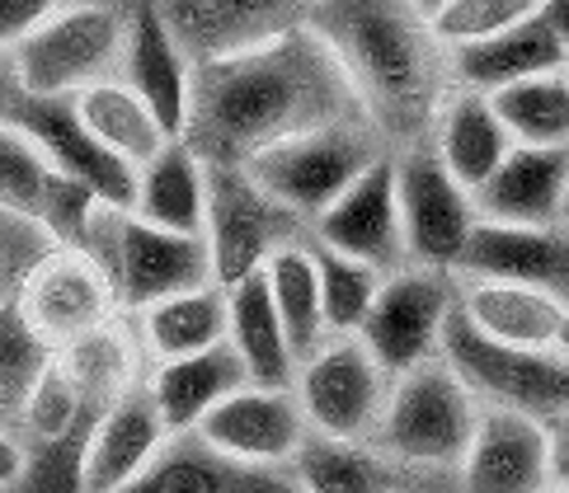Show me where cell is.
<instances>
[{
  "label": "cell",
  "mask_w": 569,
  "mask_h": 493,
  "mask_svg": "<svg viewBox=\"0 0 569 493\" xmlns=\"http://www.w3.org/2000/svg\"><path fill=\"white\" fill-rule=\"evenodd\" d=\"M396 189H400V225L410 259L429 273H457L466 244H471L480 225L476 198L442 170L433 147H415L396 155Z\"/></svg>",
  "instance_id": "10"
},
{
  "label": "cell",
  "mask_w": 569,
  "mask_h": 493,
  "mask_svg": "<svg viewBox=\"0 0 569 493\" xmlns=\"http://www.w3.org/2000/svg\"><path fill=\"white\" fill-rule=\"evenodd\" d=\"M551 446H556V489L569 493V414L551 423Z\"/></svg>",
  "instance_id": "42"
},
{
  "label": "cell",
  "mask_w": 569,
  "mask_h": 493,
  "mask_svg": "<svg viewBox=\"0 0 569 493\" xmlns=\"http://www.w3.org/2000/svg\"><path fill=\"white\" fill-rule=\"evenodd\" d=\"M476 212L480 221L532 225V231L569 225V151L513 147L499 174L476 193Z\"/></svg>",
  "instance_id": "21"
},
{
  "label": "cell",
  "mask_w": 569,
  "mask_h": 493,
  "mask_svg": "<svg viewBox=\"0 0 569 493\" xmlns=\"http://www.w3.org/2000/svg\"><path fill=\"white\" fill-rule=\"evenodd\" d=\"M48 183H52L48 155L38 151L14 122H0V212L38 225L43 221Z\"/></svg>",
  "instance_id": "36"
},
{
  "label": "cell",
  "mask_w": 569,
  "mask_h": 493,
  "mask_svg": "<svg viewBox=\"0 0 569 493\" xmlns=\"http://www.w3.org/2000/svg\"><path fill=\"white\" fill-rule=\"evenodd\" d=\"M86 433H71L62 442L24 446V475L10 493H86Z\"/></svg>",
  "instance_id": "38"
},
{
  "label": "cell",
  "mask_w": 569,
  "mask_h": 493,
  "mask_svg": "<svg viewBox=\"0 0 569 493\" xmlns=\"http://www.w3.org/2000/svg\"><path fill=\"white\" fill-rule=\"evenodd\" d=\"M6 122H14V128L48 155V164L57 174L86 183V189L104 202V208L132 212V202H137V170L118 160L113 151L99 147L86 122L76 118L71 99H29V94H19V104L10 109Z\"/></svg>",
  "instance_id": "14"
},
{
  "label": "cell",
  "mask_w": 569,
  "mask_h": 493,
  "mask_svg": "<svg viewBox=\"0 0 569 493\" xmlns=\"http://www.w3.org/2000/svg\"><path fill=\"white\" fill-rule=\"evenodd\" d=\"M52 14V0H0V57H14Z\"/></svg>",
  "instance_id": "39"
},
{
  "label": "cell",
  "mask_w": 569,
  "mask_h": 493,
  "mask_svg": "<svg viewBox=\"0 0 569 493\" xmlns=\"http://www.w3.org/2000/svg\"><path fill=\"white\" fill-rule=\"evenodd\" d=\"M556 353L569 362V320H565V334H560V343H556Z\"/></svg>",
  "instance_id": "45"
},
{
  "label": "cell",
  "mask_w": 569,
  "mask_h": 493,
  "mask_svg": "<svg viewBox=\"0 0 569 493\" xmlns=\"http://www.w3.org/2000/svg\"><path fill=\"white\" fill-rule=\"evenodd\" d=\"M433 155L476 198L499 174V164L513 155V141H508L490 99L471 90H452L433 118Z\"/></svg>",
  "instance_id": "25"
},
{
  "label": "cell",
  "mask_w": 569,
  "mask_h": 493,
  "mask_svg": "<svg viewBox=\"0 0 569 493\" xmlns=\"http://www.w3.org/2000/svg\"><path fill=\"white\" fill-rule=\"evenodd\" d=\"M0 423H6V419H0Z\"/></svg>",
  "instance_id": "47"
},
{
  "label": "cell",
  "mask_w": 569,
  "mask_h": 493,
  "mask_svg": "<svg viewBox=\"0 0 569 493\" xmlns=\"http://www.w3.org/2000/svg\"><path fill=\"white\" fill-rule=\"evenodd\" d=\"M14 296L24 305L29 324L57 353L99 334V329H109L118 320V305H123L113 282L76 250H52L48 259H38Z\"/></svg>",
  "instance_id": "13"
},
{
  "label": "cell",
  "mask_w": 569,
  "mask_h": 493,
  "mask_svg": "<svg viewBox=\"0 0 569 493\" xmlns=\"http://www.w3.org/2000/svg\"><path fill=\"white\" fill-rule=\"evenodd\" d=\"M307 24L349 71L368 118H381L386 128H415L423 118H438V71L447 57L423 29L419 6L339 0V6H311Z\"/></svg>",
  "instance_id": "2"
},
{
  "label": "cell",
  "mask_w": 569,
  "mask_h": 493,
  "mask_svg": "<svg viewBox=\"0 0 569 493\" xmlns=\"http://www.w3.org/2000/svg\"><path fill=\"white\" fill-rule=\"evenodd\" d=\"M457 315L490 343L556 353L569 320V301L532 292V286H508V282H461Z\"/></svg>",
  "instance_id": "22"
},
{
  "label": "cell",
  "mask_w": 569,
  "mask_h": 493,
  "mask_svg": "<svg viewBox=\"0 0 569 493\" xmlns=\"http://www.w3.org/2000/svg\"><path fill=\"white\" fill-rule=\"evenodd\" d=\"M457 311V286L447 273L400 269L381 282V296L362 324L358 343L381 366L386 381L419 372L423 362L442 358V329Z\"/></svg>",
  "instance_id": "9"
},
{
  "label": "cell",
  "mask_w": 569,
  "mask_h": 493,
  "mask_svg": "<svg viewBox=\"0 0 569 493\" xmlns=\"http://www.w3.org/2000/svg\"><path fill=\"white\" fill-rule=\"evenodd\" d=\"M24 475V442H19L6 423H0V493H10Z\"/></svg>",
  "instance_id": "41"
},
{
  "label": "cell",
  "mask_w": 569,
  "mask_h": 493,
  "mask_svg": "<svg viewBox=\"0 0 569 493\" xmlns=\"http://www.w3.org/2000/svg\"><path fill=\"white\" fill-rule=\"evenodd\" d=\"M297 217L282 212L240 164H208V250L221 286H236L292 250Z\"/></svg>",
  "instance_id": "7"
},
{
  "label": "cell",
  "mask_w": 569,
  "mask_h": 493,
  "mask_svg": "<svg viewBox=\"0 0 569 493\" xmlns=\"http://www.w3.org/2000/svg\"><path fill=\"white\" fill-rule=\"evenodd\" d=\"M565 67H569V57L556 43V33L546 29L541 10H532L522 24L490 38V43L447 57V71H452L457 90H471V94H485V99L499 94V90H513V85H522V80L556 76Z\"/></svg>",
  "instance_id": "24"
},
{
  "label": "cell",
  "mask_w": 569,
  "mask_h": 493,
  "mask_svg": "<svg viewBox=\"0 0 569 493\" xmlns=\"http://www.w3.org/2000/svg\"><path fill=\"white\" fill-rule=\"evenodd\" d=\"M311 259H316V278H320V301H325V324H330V339H358L362 324H368L372 305L381 296V273L368 269L358 259H343L335 250H320L316 240Z\"/></svg>",
  "instance_id": "34"
},
{
  "label": "cell",
  "mask_w": 569,
  "mask_h": 493,
  "mask_svg": "<svg viewBox=\"0 0 569 493\" xmlns=\"http://www.w3.org/2000/svg\"><path fill=\"white\" fill-rule=\"evenodd\" d=\"M128 38V6H52V14L14 52L19 94L76 99L118 80Z\"/></svg>",
  "instance_id": "4"
},
{
  "label": "cell",
  "mask_w": 569,
  "mask_h": 493,
  "mask_svg": "<svg viewBox=\"0 0 569 493\" xmlns=\"http://www.w3.org/2000/svg\"><path fill=\"white\" fill-rule=\"evenodd\" d=\"M457 273L461 282H508L569 301V225L532 231V225L480 221Z\"/></svg>",
  "instance_id": "19"
},
{
  "label": "cell",
  "mask_w": 569,
  "mask_h": 493,
  "mask_svg": "<svg viewBox=\"0 0 569 493\" xmlns=\"http://www.w3.org/2000/svg\"><path fill=\"white\" fill-rule=\"evenodd\" d=\"M565 71H569V67H565Z\"/></svg>",
  "instance_id": "48"
},
{
  "label": "cell",
  "mask_w": 569,
  "mask_h": 493,
  "mask_svg": "<svg viewBox=\"0 0 569 493\" xmlns=\"http://www.w3.org/2000/svg\"><path fill=\"white\" fill-rule=\"evenodd\" d=\"M381 155L386 151L377 147L372 122H335V128H316V132L278 141V147L246 160L240 170H246L282 212L316 225Z\"/></svg>",
  "instance_id": "3"
},
{
  "label": "cell",
  "mask_w": 569,
  "mask_h": 493,
  "mask_svg": "<svg viewBox=\"0 0 569 493\" xmlns=\"http://www.w3.org/2000/svg\"><path fill=\"white\" fill-rule=\"evenodd\" d=\"M160 14H166L174 43L193 61V71L246 57L288 29L307 24V10L278 6V0H179V6H160Z\"/></svg>",
  "instance_id": "17"
},
{
  "label": "cell",
  "mask_w": 569,
  "mask_h": 493,
  "mask_svg": "<svg viewBox=\"0 0 569 493\" xmlns=\"http://www.w3.org/2000/svg\"><path fill=\"white\" fill-rule=\"evenodd\" d=\"M52 362L57 348L29 324L19 296H0V419H19Z\"/></svg>",
  "instance_id": "33"
},
{
  "label": "cell",
  "mask_w": 569,
  "mask_h": 493,
  "mask_svg": "<svg viewBox=\"0 0 569 493\" xmlns=\"http://www.w3.org/2000/svg\"><path fill=\"white\" fill-rule=\"evenodd\" d=\"M442 362L461 376L480 409H503L546 427L569 414V362L560 353L490 343L457 311L442 329Z\"/></svg>",
  "instance_id": "6"
},
{
  "label": "cell",
  "mask_w": 569,
  "mask_h": 493,
  "mask_svg": "<svg viewBox=\"0 0 569 493\" xmlns=\"http://www.w3.org/2000/svg\"><path fill=\"white\" fill-rule=\"evenodd\" d=\"M480 404L442 358L391 381L386 414L377 427V451L396 465L457 470L476 437Z\"/></svg>",
  "instance_id": "5"
},
{
  "label": "cell",
  "mask_w": 569,
  "mask_h": 493,
  "mask_svg": "<svg viewBox=\"0 0 569 493\" xmlns=\"http://www.w3.org/2000/svg\"><path fill=\"white\" fill-rule=\"evenodd\" d=\"M227 324H231L227 286L212 282V286H198V292L170 296L151 305V311H141L137 334H141V348L160 366V362H179V358H193V353H208V348L227 343Z\"/></svg>",
  "instance_id": "28"
},
{
  "label": "cell",
  "mask_w": 569,
  "mask_h": 493,
  "mask_svg": "<svg viewBox=\"0 0 569 493\" xmlns=\"http://www.w3.org/2000/svg\"><path fill=\"white\" fill-rule=\"evenodd\" d=\"M166 446H170V427L160 419L147 381L128 385L90 427L86 493H123Z\"/></svg>",
  "instance_id": "20"
},
{
  "label": "cell",
  "mask_w": 569,
  "mask_h": 493,
  "mask_svg": "<svg viewBox=\"0 0 569 493\" xmlns=\"http://www.w3.org/2000/svg\"><path fill=\"white\" fill-rule=\"evenodd\" d=\"M109 282L118 301L128 311H151V305L198 292V286H212L217 269H212V250L208 235H174V231H156V225L137 221L132 212L123 217V231H118V250L109 263Z\"/></svg>",
  "instance_id": "12"
},
{
  "label": "cell",
  "mask_w": 569,
  "mask_h": 493,
  "mask_svg": "<svg viewBox=\"0 0 569 493\" xmlns=\"http://www.w3.org/2000/svg\"><path fill=\"white\" fill-rule=\"evenodd\" d=\"M513 147L527 151H569V71L522 80L513 90L490 94Z\"/></svg>",
  "instance_id": "32"
},
{
  "label": "cell",
  "mask_w": 569,
  "mask_h": 493,
  "mask_svg": "<svg viewBox=\"0 0 569 493\" xmlns=\"http://www.w3.org/2000/svg\"><path fill=\"white\" fill-rule=\"evenodd\" d=\"M551 493H560V489H551Z\"/></svg>",
  "instance_id": "46"
},
{
  "label": "cell",
  "mask_w": 569,
  "mask_h": 493,
  "mask_svg": "<svg viewBox=\"0 0 569 493\" xmlns=\"http://www.w3.org/2000/svg\"><path fill=\"white\" fill-rule=\"evenodd\" d=\"M71 104H76V118L86 122L99 147L113 151L123 164H132V170H147V164L170 147V137L156 122V113L141 104L123 80H104V85L76 94Z\"/></svg>",
  "instance_id": "29"
},
{
  "label": "cell",
  "mask_w": 569,
  "mask_h": 493,
  "mask_svg": "<svg viewBox=\"0 0 569 493\" xmlns=\"http://www.w3.org/2000/svg\"><path fill=\"white\" fill-rule=\"evenodd\" d=\"M292 395L316 437L377 442L391 381L381 376V366L368 358V348L358 339H330L316 358L297 366Z\"/></svg>",
  "instance_id": "8"
},
{
  "label": "cell",
  "mask_w": 569,
  "mask_h": 493,
  "mask_svg": "<svg viewBox=\"0 0 569 493\" xmlns=\"http://www.w3.org/2000/svg\"><path fill=\"white\" fill-rule=\"evenodd\" d=\"M532 10L537 0H442V6H419L423 29H429L442 57L490 43V38L522 24Z\"/></svg>",
  "instance_id": "35"
},
{
  "label": "cell",
  "mask_w": 569,
  "mask_h": 493,
  "mask_svg": "<svg viewBox=\"0 0 569 493\" xmlns=\"http://www.w3.org/2000/svg\"><path fill=\"white\" fill-rule=\"evenodd\" d=\"M118 80L156 113L170 141L189 137L193 118V61L174 43L160 6H128V38Z\"/></svg>",
  "instance_id": "18"
},
{
  "label": "cell",
  "mask_w": 569,
  "mask_h": 493,
  "mask_svg": "<svg viewBox=\"0 0 569 493\" xmlns=\"http://www.w3.org/2000/svg\"><path fill=\"white\" fill-rule=\"evenodd\" d=\"M263 282H269L278 320H282V329H288L292 358L301 366L307 358H316L325 343H330V324H325V301H320V278H316L311 244L301 240V244H292V250L273 254L269 269H263Z\"/></svg>",
  "instance_id": "31"
},
{
  "label": "cell",
  "mask_w": 569,
  "mask_h": 493,
  "mask_svg": "<svg viewBox=\"0 0 569 493\" xmlns=\"http://www.w3.org/2000/svg\"><path fill=\"white\" fill-rule=\"evenodd\" d=\"M288 470L307 493H400L396 461H386L377 442H335L311 433Z\"/></svg>",
  "instance_id": "30"
},
{
  "label": "cell",
  "mask_w": 569,
  "mask_h": 493,
  "mask_svg": "<svg viewBox=\"0 0 569 493\" xmlns=\"http://www.w3.org/2000/svg\"><path fill=\"white\" fill-rule=\"evenodd\" d=\"M198 446L212 451L221 465L236 470H278L292 465L301 442L311 437L301 404L292 390H263L246 385L231 400H221L198 427Z\"/></svg>",
  "instance_id": "11"
},
{
  "label": "cell",
  "mask_w": 569,
  "mask_h": 493,
  "mask_svg": "<svg viewBox=\"0 0 569 493\" xmlns=\"http://www.w3.org/2000/svg\"><path fill=\"white\" fill-rule=\"evenodd\" d=\"M227 493H307V489L297 484L288 465H278V470H236L231 465Z\"/></svg>",
  "instance_id": "40"
},
{
  "label": "cell",
  "mask_w": 569,
  "mask_h": 493,
  "mask_svg": "<svg viewBox=\"0 0 569 493\" xmlns=\"http://www.w3.org/2000/svg\"><path fill=\"white\" fill-rule=\"evenodd\" d=\"M335 122L372 118L330 43L311 24H297L246 57L193 71V118L184 141L202 164H246L278 141Z\"/></svg>",
  "instance_id": "1"
},
{
  "label": "cell",
  "mask_w": 569,
  "mask_h": 493,
  "mask_svg": "<svg viewBox=\"0 0 569 493\" xmlns=\"http://www.w3.org/2000/svg\"><path fill=\"white\" fill-rule=\"evenodd\" d=\"M19 104V76H14V57H0V122L10 118Z\"/></svg>",
  "instance_id": "44"
},
{
  "label": "cell",
  "mask_w": 569,
  "mask_h": 493,
  "mask_svg": "<svg viewBox=\"0 0 569 493\" xmlns=\"http://www.w3.org/2000/svg\"><path fill=\"white\" fill-rule=\"evenodd\" d=\"M227 301H231L227 343L240 353V362H246L250 385L292 390V381H297V358H292L288 329H282V320H278V305H273V296H269V282H263V273L227 286Z\"/></svg>",
  "instance_id": "27"
},
{
  "label": "cell",
  "mask_w": 569,
  "mask_h": 493,
  "mask_svg": "<svg viewBox=\"0 0 569 493\" xmlns=\"http://www.w3.org/2000/svg\"><path fill=\"white\" fill-rule=\"evenodd\" d=\"M316 244L343 259H358L381 278L400 273L410 263L400 225V189H396V155H381L349 193H343L316 225Z\"/></svg>",
  "instance_id": "15"
},
{
  "label": "cell",
  "mask_w": 569,
  "mask_h": 493,
  "mask_svg": "<svg viewBox=\"0 0 569 493\" xmlns=\"http://www.w3.org/2000/svg\"><path fill=\"white\" fill-rule=\"evenodd\" d=\"M231 465H221L198 437H170V446L141 470L123 493H227Z\"/></svg>",
  "instance_id": "37"
},
{
  "label": "cell",
  "mask_w": 569,
  "mask_h": 493,
  "mask_svg": "<svg viewBox=\"0 0 569 493\" xmlns=\"http://www.w3.org/2000/svg\"><path fill=\"white\" fill-rule=\"evenodd\" d=\"M132 217L174 235H208V164L189 141H170L147 170H137Z\"/></svg>",
  "instance_id": "26"
},
{
  "label": "cell",
  "mask_w": 569,
  "mask_h": 493,
  "mask_svg": "<svg viewBox=\"0 0 569 493\" xmlns=\"http://www.w3.org/2000/svg\"><path fill=\"white\" fill-rule=\"evenodd\" d=\"M556 446L551 427L503 409H480L476 437L457 465V493H551Z\"/></svg>",
  "instance_id": "16"
},
{
  "label": "cell",
  "mask_w": 569,
  "mask_h": 493,
  "mask_svg": "<svg viewBox=\"0 0 569 493\" xmlns=\"http://www.w3.org/2000/svg\"><path fill=\"white\" fill-rule=\"evenodd\" d=\"M246 385H250V372L231 343H217L208 353H193L179 362H160L147 376V390L170 427V437H193L202 419Z\"/></svg>",
  "instance_id": "23"
},
{
  "label": "cell",
  "mask_w": 569,
  "mask_h": 493,
  "mask_svg": "<svg viewBox=\"0 0 569 493\" xmlns=\"http://www.w3.org/2000/svg\"><path fill=\"white\" fill-rule=\"evenodd\" d=\"M541 19H546V29L556 33V43L565 48V57H569V0H541Z\"/></svg>",
  "instance_id": "43"
}]
</instances>
